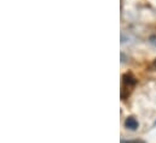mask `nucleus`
<instances>
[{
  "mask_svg": "<svg viewBox=\"0 0 156 143\" xmlns=\"http://www.w3.org/2000/svg\"><path fill=\"white\" fill-rule=\"evenodd\" d=\"M123 82L129 87V85H134L136 84V78L132 76V75H129V73H126V75H123Z\"/></svg>",
  "mask_w": 156,
  "mask_h": 143,
  "instance_id": "obj_2",
  "label": "nucleus"
},
{
  "mask_svg": "<svg viewBox=\"0 0 156 143\" xmlns=\"http://www.w3.org/2000/svg\"><path fill=\"white\" fill-rule=\"evenodd\" d=\"M154 65H155V68H156V59H155V62H154Z\"/></svg>",
  "mask_w": 156,
  "mask_h": 143,
  "instance_id": "obj_4",
  "label": "nucleus"
},
{
  "mask_svg": "<svg viewBox=\"0 0 156 143\" xmlns=\"http://www.w3.org/2000/svg\"><path fill=\"white\" fill-rule=\"evenodd\" d=\"M155 125H156V121H155Z\"/></svg>",
  "mask_w": 156,
  "mask_h": 143,
  "instance_id": "obj_5",
  "label": "nucleus"
},
{
  "mask_svg": "<svg viewBox=\"0 0 156 143\" xmlns=\"http://www.w3.org/2000/svg\"><path fill=\"white\" fill-rule=\"evenodd\" d=\"M125 126L129 130H136L138 128V121L134 117H128L126 120H125Z\"/></svg>",
  "mask_w": 156,
  "mask_h": 143,
  "instance_id": "obj_1",
  "label": "nucleus"
},
{
  "mask_svg": "<svg viewBox=\"0 0 156 143\" xmlns=\"http://www.w3.org/2000/svg\"><path fill=\"white\" fill-rule=\"evenodd\" d=\"M121 143H144V142L143 141H127V142L126 141H122Z\"/></svg>",
  "mask_w": 156,
  "mask_h": 143,
  "instance_id": "obj_3",
  "label": "nucleus"
}]
</instances>
